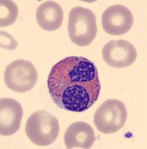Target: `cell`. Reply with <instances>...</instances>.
I'll list each match as a JSON object with an SVG mask.
<instances>
[{
	"label": "cell",
	"mask_w": 147,
	"mask_h": 149,
	"mask_svg": "<svg viewBox=\"0 0 147 149\" xmlns=\"http://www.w3.org/2000/svg\"><path fill=\"white\" fill-rule=\"evenodd\" d=\"M48 87L58 107L71 112H84L99 98L100 83L97 68L83 57H67L52 67Z\"/></svg>",
	"instance_id": "cell-1"
},
{
	"label": "cell",
	"mask_w": 147,
	"mask_h": 149,
	"mask_svg": "<svg viewBox=\"0 0 147 149\" xmlns=\"http://www.w3.org/2000/svg\"><path fill=\"white\" fill-rule=\"evenodd\" d=\"M68 31L69 38L77 46L85 47L91 44L97 33V19L94 12L80 6L71 9Z\"/></svg>",
	"instance_id": "cell-2"
},
{
	"label": "cell",
	"mask_w": 147,
	"mask_h": 149,
	"mask_svg": "<svg viewBox=\"0 0 147 149\" xmlns=\"http://www.w3.org/2000/svg\"><path fill=\"white\" fill-rule=\"evenodd\" d=\"M26 132L33 143L47 146L55 142L59 132L57 119L46 110H38L30 115L26 122Z\"/></svg>",
	"instance_id": "cell-3"
},
{
	"label": "cell",
	"mask_w": 147,
	"mask_h": 149,
	"mask_svg": "<svg viewBox=\"0 0 147 149\" xmlns=\"http://www.w3.org/2000/svg\"><path fill=\"white\" fill-rule=\"evenodd\" d=\"M127 119V110L121 101L108 99L103 102L94 115V123L100 132L114 134L124 127Z\"/></svg>",
	"instance_id": "cell-4"
},
{
	"label": "cell",
	"mask_w": 147,
	"mask_h": 149,
	"mask_svg": "<svg viewBox=\"0 0 147 149\" xmlns=\"http://www.w3.org/2000/svg\"><path fill=\"white\" fill-rule=\"evenodd\" d=\"M38 73L30 61L17 60L5 69L4 80L8 88L17 93H26L32 90L37 84Z\"/></svg>",
	"instance_id": "cell-5"
},
{
	"label": "cell",
	"mask_w": 147,
	"mask_h": 149,
	"mask_svg": "<svg viewBox=\"0 0 147 149\" xmlns=\"http://www.w3.org/2000/svg\"><path fill=\"white\" fill-rule=\"evenodd\" d=\"M103 30L110 35H123L132 29L134 17L127 7L114 5L106 9L102 15Z\"/></svg>",
	"instance_id": "cell-6"
},
{
	"label": "cell",
	"mask_w": 147,
	"mask_h": 149,
	"mask_svg": "<svg viewBox=\"0 0 147 149\" xmlns=\"http://www.w3.org/2000/svg\"><path fill=\"white\" fill-rule=\"evenodd\" d=\"M102 55L108 66L120 69L132 65L137 59V53L131 42L117 40L107 42L102 50Z\"/></svg>",
	"instance_id": "cell-7"
},
{
	"label": "cell",
	"mask_w": 147,
	"mask_h": 149,
	"mask_svg": "<svg viewBox=\"0 0 147 149\" xmlns=\"http://www.w3.org/2000/svg\"><path fill=\"white\" fill-rule=\"evenodd\" d=\"M23 116L22 105L12 98L0 100V134L10 136L17 132Z\"/></svg>",
	"instance_id": "cell-8"
},
{
	"label": "cell",
	"mask_w": 147,
	"mask_h": 149,
	"mask_svg": "<svg viewBox=\"0 0 147 149\" xmlns=\"http://www.w3.org/2000/svg\"><path fill=\"white\" fill-rule=\"evenodd\" d=\"M65 144L67 148H91L96 140L95 131L89 124L84 122H76L70 125L64 136Z\"/></svg>",
	"instance_id": "cell-9"
},
{
	"label": "cell",
	"mask_w": 147,
	"mask_h": 149,
	"mask_svg": "<svg viewBox=\"0 0 147 149\" xmlns=\"http://www.w3.org/2000/svg\"><path fill=\"white\" fill-rule=\"evenodd\" d=\"M63 10L54 1L41 4L36 12V18L39 27L48 31H54L61 27L63 21Z\"/></svg>",
	"instance_id": "cell-10"
},
{
	"label": "cell",
	"mask_w": 147,
	"mask_h": 149,
	"mask_svg": "<svg viewBox=\"0 0 147 149\" xmlns=\"http://www.w3.org/2000/svg\"><path fill=\"white\" fill-rule=\"evenodd\" d=\"M19 15L18 6L13 1H0V27L4 28L14 24Z\"/></svg>",
	"instance_id": "cell-11"
},
{
	"label": "cell",
	"mask_w": 147,
	"mask_h": 149,
	"mask_svg": "<svg viewBox=\"0 0 147 149\" xmlns=\"http://www.w3.org/2000/svg\"><path fill=\"white\" fill-rule=\"evenodd\" d=\"M1 35V47L8 50H14L18 46L17 40L10 34L5 31L0 32Z\"/></svg>",
	"instance_id": "cell-12"
}]
</instances>
